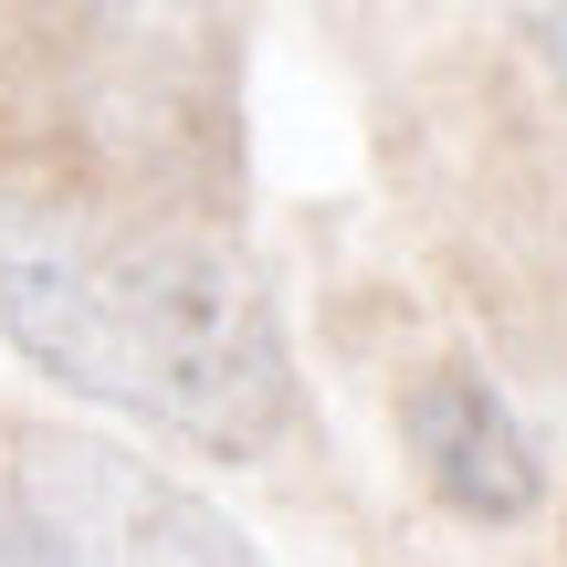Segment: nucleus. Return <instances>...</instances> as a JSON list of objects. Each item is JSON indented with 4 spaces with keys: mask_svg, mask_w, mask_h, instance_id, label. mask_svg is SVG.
Segmentation results:
<instances>
[{
    "mask_svg": "<svg viewBox=\"0 0 567 567\" xmlns=\"http://www.w3.org/2000/svg\"><path fill=\"white\" fill-rule=\"evenodd\" d=\"M0 337L42 379L221 463L295 421L274 295L210 221H116L63 189H0Z\"/></svg>",
    "mask_w": 567,
    "mask_h": 567,
    "instance_id": "nucleus-1",
    "label": "nucleus"
},
{
    "mask_svg": "<svg viewBox=\"0 0 567 567\" xmlns=\"http://www.w3.org/2000/svg\"><path fill=\"white\" fill-rule=\"evenodd\" d=\"M21 526L42 567H264L210 494L168 484L158 463L95 431H21Z\"/></svg>",
    "mask_w": 567,
    "mask_h": 567,
    "instance_id": "nucleus-2",
    "label": "nucleus"
},
{
    "mask_svg": "<svg viewBox=\"0 0 567 567\" xmlns=\"http://www.w3.org/2000/svg\"><path fill=\"white\" fill-rule=\"evenodd\" d=\"M400 442H410V463H421V484L442 494L452 515H473V526H515V515H536V494H547L536 442L515 431V410L494 400L473 368H431V379H410Z\"/></svg>",
    "mask_w": 567,
    "mask_h": 567,
    "instance_id": "nucleus-3",
    "label": "nucleus"
},
{
    "mask_svg": "<svg viewBox=\"0 0 567 567\" xmlns=\"http://www.w3.org/2000/svg\"><path fill=\"white\" fill-rule=\"evenodd\" d=\"M526 42L547 53V74L567 84V0H536V11H526Z\"/></svg>",
    "mask_w": 567,
    "mask_h": 567,
    "instance_id": "nucleus-4",
    "label": "nucleus"
}]
</instances>
